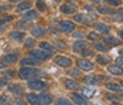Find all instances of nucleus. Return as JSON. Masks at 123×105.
Instances as JSON below:
<instances>
[{"mask_svg":"<svg viewBox=\"0 0 123 105\" xmlns=\"http://www.w3.org/2000/svg\"><path fill=\"white\" fill-rule=\"evenodd\" d=\"M119 98H120V99H123V92H120V95H119Z\"/></svg>","mask_w":123,"mask_h":105,"instance_id":"51","label":"nucleus"},{"mask_svg":"<svg viewBox=\"0 0 123 105\" xmlns=\"http://www.w3.org/2000/svg\"><path fill=\"white\" fill-rule=\"evenodd\" d=\"M108 71L113 74V75H122L123 74V70L120 68V65H117V64H111V65H108Z\"/></svg>","mask_w":123,"mask_h":105,"instance_id":"9","label":"nucleus"},{"mask_svg":"<svg viewBox=\"0 0 123 105\" xmlns=\"http://www.w3.org/2000/svg\"><path fill=\"white\" fill-rule=\"evenodd\" d=\"M17 26H18V28H25V27L28 26V23H27V21H18Z\"/></svg>","mask_w":123,"mask_h":105,"instance_id":"39","label":"nucleus"},{"mask_svg":"<svg viewBox=\"0 0 123 105\" xmlns=\"http://www.w3.org/2000/svg\"><path fill=\"white\" fill-rule=\"evenodd\" d=\"M6 75H9V77H13V75H14V72H13V71H6Z\"/></svg>","mask_w":123,"mask_h":105,"instance_id":"47","label":"nucleus"},{"mask_svg":"<svg viewBox=\"0 0 123 105\" xmlns=\"http://www.w3.org/2000/svg\"><path fill=\"white\" fill-rule=\"evenodd\" d=\"M78 67H79L81 70H84V71H92L93 70V64H92L91 61L85 60V58L78 60Z\"/></svg>","mask_w":123,"mask_h":105,"instance_id":"4","label":"nucleus"},{"mask_svg":"<svg viewBox=\"0 0 123 105\" xmlns=\"http://www.w3.org/2000/svg\"><path fill=\"white\" fill-rule=\"evenodd\" d=\"M74 35L76 37V38H82V37H84V33H82V31H76Z\"/></svg>","mask_w":123,"mask_h":105,"instance_id":"42","label":"nucleus"},{"mask_svg":"<svg viewBox=\"0 0 123 105\" xmlns=\"http://www.w3.org/2000/svg\"><path fill=\"white\" fill-rule=\"evenodd\" d=\"M98 12L100 13V14H106V13L109 12V9H106V7H102V6H99V7H98Z\"/></svg>","mask_w":123,"mask_h":105,"instance_id":"36","label":"nucleus"},{"mask_svg":"<svg viewBox=\"0 0 123 105\" xmlns=\"http://www.w3.org/2000/svg\"><path fill=\"white\" fill-rule=\"evenodd\" d=\"M96 30L100 31V33H103V34H108L109 31H111V27L109 26H106V24H96Z\"/></svg>","mask_w":123,"mask_h":105,"instance_id":"15","label":"nucleus"},{"mask_svg":"<svg viewBox=\"0 0 123 105\" xmlns=\"http://www.w3.org/2000/svg\"><path fill=\"white\" fill-rule=\"evenodd\" d=\"M92 1H93V3H99V1H100V0H92Z\"/></svg>","mask_w":123,"mask_h":105,"instance_id":"52","label":"nucleus"},{"mask_svg":"<svg viewBox=\"0 0 123 105\" xmlns=\"http://www.w3.org/2000/svg\"><path fill=\"white\" fill-rule=\"evenodd\" d=\"M54 1H60V0H54Z\"/></svg>","mask_w":123,"mask_h":105,"instance_id":"55","label":"nucleus"},{"mask_svg":"<svg viewBox=\"0 0 123 105\" xmlns=\"http://www.w3.org/2000/svg\"><path fill=\"white\" fill-rule=\"evenodd\" d=\"M75 20L76 21H79V23H84V24H88V20H86L84 16H81V14H78V16H75Z\"/></svg>","mask_w":123,"mask_h":105,"instance_id":"30","label":"nucleus"},{"mask_svg":"<svg viewBox=\"0 0 123 105\" xmlns=\"http://www.w3.org/2000/svg\"><path fill=\"white\" fill-rule=\"evenodd\" d=\"M40 46H41V48H43V50H47V51H52V46H51L49 43H45V41H43V43H41Z\"/></svg>","mask_w":123,"mask_h":105,"instance_id":"27","label":"nucleus"},{"mask_svg":"<svg viewBox=\"0 0 123 105\" xmlns=\"http://www.w3.org/2000/svg\"><path fill=\"white\" fill-rule=\"evenodd\" d=\"M31 7V4L30 3H20L18 6H17V12L20 13V12H25V10H28Z\"/></svg>","mask_w":123,"mask_h":105,"instance_id":"21","label":"nucleus"},{"mask_svg":"<svg viewBox=\"0 0 123 105\" xmlns=\"http://www.w3.org/2000/svg\"><path fill=\"white\" fill-rule=\"evenodd\" d=\"M9 90L12 91V92H14L16 95H23L24 94V90H23V87H20V85H17V84H12V85H9Z\"/></svg>","mask_w":123,"mask_h":105,"instance_id":"11","label":"nucleus"},{"mask_svg":"<svg viewBox=\"0 0 123 105\" xmlns=\"http://www.w3.org/2000/svg\"><path fill=\"white\" fill-rule=\"evenodd\" d=\"M112 105H120V104H117V102H115V104H112Z\"/></svg>","mask_w":123,"mask_h":105,"instance_id":"53","label":"nucleus"},{"mask_svg":"<svg viewBox=\"0 0 123 105\" xmlns=\"http://www.w3.org/2000/svg\"><path fill=\"white\" fill-rule=\"evenodd\" d=\"M57 105H74L71 101H68L67 98H60L58 101H57Z\"/></svg>","mask_w":123,"mask_h":105,"instance_id":"25","label":"nucleus"},{"mask_svg":"<svg viewBox=\"0 0 123 105\" xmlns=\"http://www.w3.org/2000/svg\"><path fill=\"white\" fill-rule=\"evenodd\" d=\"M10 102V99H9V97H6V95H1L0 97V105H6Z\"/></svg>","mask_w":123,"mask_h":105,"instance_id":"32","label":"nucleus"},{"mask_svg":"<svg viewBox=\"0 0 123 105\" xmlns=\"http://www.w3.org/2000/svg\"><path fill=\"white\" fill-rule=\"evenodd\" d=\"M13 104L14 105H25L24 104V101L20 98V97H17V98H14V101H13Z\"/></svg>","mask_w":123,"mask_h":105,"instance_id":"33","label":"nucleus"},{"mask_svg":"<svg viewBox=\"0 0 123 105\" xmlns=\"http://www.w3.org/2000/svg\"><path fill=\"white\" fill-rule=\"evenodd\" d=\"M116 64L117 65H123V57H117L116 58Z\"/></svg>","mask_w":123,"mask_h":105,"instance_id":"40","label":"nucleus"},{"mask_svg":"<svg viewBox=\"0 0 123 105\" xmlns=\"http://www.w3.org/2000/svg\"><path fill=\"white\" fill-rule=\"evenodd\" d=\"M12 3H18V1H21V0H10Z\"/></svg>","mask_w":123,"mask_h":105,"instance_id":"50","label":"nucleus"},{"mask_svg":"<svg viewBox=\"0 0 123 105\" xmlns=\"http://www.w3.org/2000/svg\"><path fill=\"white\" fill-rule=\"evenodd\" d=\"M4 67H6V64L4 63H0V68H4Z\"/></svg>","mask_w":123,"mask_h":105,"instance_id":"48","label":"nucleus"},{"mask_svg":"<svg viewBox=\"0 0 123 105\" xmlns=\"http://www.w3.org/2000/svg\"><path fill=\"white\" fill-rule=\"evenodd\" d=\"M105 43H108V44H115V46H119V44H120V41H119L117 38H113V37H106V38H105Z\"/></svg>","mask_w":123,"mask_h":105,"instance_id":"24","label":"nucleus"},{"mask_svg":"<svg viewBox=\"0 0 123 105\" xmlns=\"http://www.w3.org/2000/svg\"><path fill=\"white\" fill-rule=\"evenodd\" d=\"M6 84H7V80L6 78H1L0 80V85H6Z\"/></svg>","mask_w":123,"mask_h":105,"instance_id":"45","label":"nucleus"},{"mask_svg":"<svg viewBox=\"0 0 123 105\" xmlns=\"http://www.w3.org/2000/svg\"><path fill=\"white\" fill-rule=\"evenodd\" d=\"M69 75H72V77H79L81 75V71L79 70H69Z\"/></svg>","mask_w":123,"mask_h":105,"instance_id":"34","label":"nucleus"},{"mask_svg":"<svg viewBox=\"0 0 123 105\" xmlns=\"http://www.w3.org/2000/svg\"><path fill=\"white\" fill-rule=\"evenodd\" d=\"M4 24H6L4 20H0V30H1V28H4Z\"/></svg>","mask_w":123,"mask_h":105,"instance_id":"46","label":"nucleus"},{"mask_svg":"<svg viewBox=\"0 0 123 105\" xmlns=\"http://www.w3.org/2000/svg\"><path fill=\"white\" fill-rule=\"evenodd\" d=\"M37 16H38L37 12H31V10H30V12H25L24 14H23V17H24L25 20H28V19H36Z\"/></svg>","mask_w":123,"mask_h":105,"instance_id":"22","label":"nucleus"},{"mask_svg":"<svg viewBox=\"0 0 123 105\" xmlns=\"http://www.w3.org/2000/svg\"><path fill=\"white\" fill-rule=\"evenodd\" d=\"M98 82H99V80L96 77H86L85 78V84H88V85H91V84L92 85H96Z\"/></svg>","mask_w":123,"mask_h":105,"instance_id":"23","label":"nucleus"},{"mask_svg":"<svg viewBox=\"0 0 123 105\" xmlns=\"http://www.w3.org/2000/svg\"><path fill=\"white\" fill-rule=\"evenodd\" d=\"M86 46H88V43L86 41H75V44H74V50L75 51H82L84 48H86Z\"/></svg>","mask_w":123,"mask_h":105,"instance_id":"14","label":"nucleus"},{"mask_svg":"<svg viewBox=\"0 0 123 105\" xmlns=\"http://www.w3.org/2000/svg\"><path fill=\"white\" fill-rule=\"evenodd\" d=\"M27 101L30 102V105H44L43 101H41V98L37 97V95H34V94H28L27 95Z\"/></svg>","mask_w":123,"mask_h":105,"instance_id":"7","label":"nucleus"},{"mask_svg":"<svg viewBox=\"0 0 123 105\" xmlns=\"http://www.w3.org/2000/svg\"><path fill=\"white\" fill-rule=\"evenodd\" d=\"M57 46L60 47V48H65V43H62V41H57Z\"/></svg>","mask_w":123,"mask_h":105,"instance_id":"44","label":"nucleus"},{"mask_svg":"<svg viewBox=\"0 0 123 105\" xmlns=\"http://www.w3.org/2000/svg\"><path fill=\"white\" fill-rule=\"evenodd\" d=\"M18 75L23 80H31V78H34L37 75H44V72H40L36 68H25V67H23V68H20V71H18Z\"/></svg>","mask_w":123,"mask_h":105,"instance_id":"1","label":"nucleus"},{"mask_svg":"<svg viewBox=\"0 0 123 105\" xmlns=\"http://www.w3.org/2000/svg\"><path fill=\"white\" fill-rule=\"evenodd\" d=\"M119 35H120V37H122V38H123V28H122V30H120V31H119Z\"/></svg>","mask_w":123,"mask_h":105,"instance_id":"49","label":"nucleus"},{"mask_svg":"<svg viewBox=\"0 0 123 105\" xmlns=\"http://www.w3.org/2000/svg\"><path fill=\"white\" fill-rule=\"evenodd\" d=\"M98 63H99V64H102V65H105V64H108V63H109V60H108V58H102V57H98Z\"/></svg>","mask_w":123,"mask_h":105,"instance_id":"37","label":"nucleus"},{"mask_svg":"<svg viewBox=\"0 0 123 105\" xmlns=\"http://www.w3.org/2000/svg\"><path fill=\"white\" fill-rule=\"evenodd\" d=\"M115 17H116V19H123V10H119V12H117V14H116Z\"/></svg>","mask_w":123,"mask_h":105,"instance_id":"43","label":"nucleus"},{"mask_svg":"<svg viewBox=\"0 0 123 105\" xmlns=\"http://www.w3.org/2000/svg\"><path fill=\"white\" fill-rule=\"evenodd\" d=\"M25 46L30 47V48L34 47V38H27V40H25Z\"/></svg>","mask_w":123,"mask_h":105,"instance_id":"35","label":"nucleus"},{"mask_svg":"<svg viewBox=\"0 0 123 105\" xmlns=\"http://www.w3.org/2000/svg\"><path fill=\"white\" fill-rule=\"evenodd\" d=\"M28 87L34 91H41V90H45L48 85L41 80H34V81H28Z\"/></svg>","mask_w":123,"mask_h":105,"instance_id":"3","label":"nucleus"},{"mask_svg":"<svg viewBox=\"0 0 123 105\" xmlns=\"http://www.w3.org/2000/svg\"><path fill=\"white\" fill-rule=\"evenodd\" d=\"M72 101H74L76 105H88V101H86L85 98H82L79 94H74V95H72Z\"/></svg>","mask_w":123,"mask_h":105,"instance_id":"13","label":"nucleus"},{"mask_svg":"<svg viewBox=\"0 0 123 105\" xmlns=\"http://www.w3.org/2000/svg\"><path fill=\"white\" fill-rule=\"evenodd\" d=\"M55 64L61 65V67H69L72 64V61H71L69 57H57L55 58Z\"/></svg>","mask_w":123,"mask_h":105,"instance_id":"6","label":"nucleus"},{"mask_svg":"<svg viewBox=\"0 0 123 105\" xmlns=\"http://www.w3.org/2000/svg\"><path fill=\"white\" fill-rule=\"evenodd\" d=\"M89 38H91V40H98V34H96V33H91V34H89Z\"/></svg>","mask_w":123,"mask_h":105,"instance_id":"41","label":"nucleus"},{"mask_svg":"<svg viewBox=\"0 0 123 105\" xmlns=\"http://www.w3.org/2000/svg\"><path fill=\"white\" fill-rule=\"evenodd\" d=\"M36 6H37V9L40 10V12H44V10H45V3H44L43 0H37Z\"/></svg>","mask_w":123,"mask_h":105,"instance_id":"26","label":"nucleus"},{"mask_svg":"<svg viewBox=\"0 0 123 105\" xmlns=\"http://www.w3.org/2000/svg\"><path fill=\"white\" fill-rule=\"evenodd\" d=\"M108 3L111 6H119L120 4V0H108Z\"/></svg>","mask_w":123,"mask_h":105,"instance_id":"38","label":"nucleus"},{"mask_svg":"<svg viewBox=\"0 0 123 105\" xmlns=\"http://www.w3.org/2000/svg\"><path fill=\"white\" fill-rule=\"evenodd\" d=\"M61 12L65 13V14H74L76 12V7L71 3H67V4H62L61 6Z\"/></svg>","mask_w":123,"mask_h":105,"instance_id":"8","label":"nucleus"},{"mask_svg":"<svg viewBox=\"0 0 123 105\" xmlns=\"http://www.w3.org/2000/svg\"><path fill=\"white\" fill-rule=\"evenodd\" d=\"M31 33H33V37H43L47 33V30L43 28V27H40V26H36V27L31 28Z\"/></svg>","mask_w":123,"mask_h":105,"instance_id":"10","label":"nucleus"},{"mask_svg":"<svg viewBox=\"0 0 123 105\" xmlns=\"http://www.w3.org/2000/svg\"><path fill=\"white\" fill-rule=\"evenodd\" d=\"M106 88L111 90V91H115V92H122V87L117 85V84H112V82H108L106 84Z\"/></svg>","mask_w":123,"mask_h":105,"instance_id":"16","label":"nucleus"},{"mask_svg":"<svg viewBox=\"0 0 123 105\" xmlns=\"http://www.w3.org/2000/svg\"><path fill=\"white\" fill-rule=\"evenodd\" d=\"M122 87H123V81H122Z\"/></svg>","mask_w":123,"mask_h":105,"instance_id":"56","label":"nucleus"},{"mask_svg":"<svg viewBox=\"0 0 123 105\" xmlns=\"http://www.w3.org/2000/svg\"><path fill=\"white\" fill-rule=\"evenodd\" d=\"M3 61H4L6 64H13V63H16V61H17V53H12V54L4 56V57H3Z\"/></svg>","mask_w":123,"mask_h":105,"instance_id":"12","label":"nucleus"},{"mask_svg":"<svg viewBox=\"0 0 123 105\" xmlns=\"http://www.w3.org/2000/svg\"><path fill=\"white\" fill-rule=\"evenodd\" d=\"M82 94L85 97H92L93 95V90H91V88H82Z\"/></svg>","mask_w":123,"mask_h":105,"instance_id":"29","label":"nucleus"},{"mask_svg":"<svg viewBox=\"0 0 123 105\" xmlns=\"http://www.w3.org/2000/svg\"><path fill=\"white\" fill-rule=\"evenodd\" d=\"M37 60L34 58H23L21 60V65H36Z\"/></svg>","mask_w":123,"mask_h":105,"instance_id":"20","label":"nucleus"},{"mask_svg":"<svg viewBox=\"0 0 123 105\" xmlns=\"http://www.w3.org/2000/svg\"><path fill=\"white\" fill-rule=\"evenodd\" d=\"M65 85H67V88H69V90H78L79 88V84L74 80H67L65 81Z\"/></svg>","mask_w":123,"mask_h":105,"instance_id":"18","label":"nucleus"},{"mask_svg":"<svg viewBox=\"0 0 123 105\" xmlns=\"http://www.w3.org/2000/svg\"><path fill=\"white\" fill-rule=\"evenodd\" d=\"M30 57L37 61H44L51 57V51H45V50H31L30 51Z\"/></svg>","mask_w":123,"mask_h":105,"instance_id":"2","label":"nucleus"},{"mask_svg":"<svg viewBox=\"0 0 123 105\" xmlns=\"http://www.w3.org/2000/svg\"><path fill=\"white\" fill-rule=\"evenodd\" d=\"M3 9H6V7H0V10H3Z\"/></svg>","mask_w":123,"mask_h":105,"instance_id":"54","label":"nucleus"},{"mask_svg":"<svg viewBox=\"0 0 123 105\" xmlns=\"http://www.w3.org/2000/svg\"><path fill=\"white\" fill-rule=\"evenodd\" d=\"M82 56H84V57H92V56H93V51L89 50V48H84V50H82Z\"/></svg>","mask_w":123,"mask_h":105,"instance_id":"28","label":"nucleus"},{"mask_svg":"<svg viewBox=\"0 0 123 105\" xmlns=\"http://www.w3.org/2000/svg\"><path fill=\"white\" fill-rule=\"evenodd\" d=\"M95 48L99 50V51H106V50H108V47L105 46V44H102V43H96V44H95Z\"/></svg>","mask_w":123,"mask_h":105,"instance_id":"31","label":"nucleus"},{"mask_svg":"<svg viewBox=\"0 0 123 105\" xmlns=\"http://www.w3.org/2000/svg\"><path fill=\"white\" fill-rule=\"evenodd\" d=\"M75 28V24L72 23V21H61L60 23V30L61 31H64V33H71V31H74Z\"/></svg>","mask_w":123,"mask_h":105,"instance_id":"5","label":"nucleus"},{"mask_svg":"<svg viewBox=\"0 0 123 105\" xmlns=\"http://www.w3.org/2000/svg\"><path fill=\"white\" fill-rule=\"evenodd\" d=\"M40 98H41V101H43V104L48 105L52 102V98H51V95H48V94H41L40 95Z\"/></svg>","mask_w":123,"mask_h":105,"instance_id":"19","label":"nucleus"},{"mask_svg":"<svg viewBox=\"0 0 123 105\" xmlns=\"http://www.w3.org/2000/svg\"><path fill=\"white\" fill-rule=\"evenodd\" d=\"M24 33L23 31H14V33H12V38L13 40H16V41H23L24 40Z\"/></svg>","mask_w":123,"mask_h":105,"instance_id":"17","label":"nucleus"}]
</instances>
